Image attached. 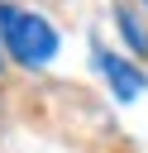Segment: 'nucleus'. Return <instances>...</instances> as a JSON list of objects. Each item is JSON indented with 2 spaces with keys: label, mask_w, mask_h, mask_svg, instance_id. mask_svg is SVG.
I'll return each mask as SVG.
<instances>
[{
  "label": "nucleus",
  "mask_w": 148,
  "mask_h": 153,
  "mask_svg": "<svg viewBox=\"0 0 148 153\" xmlns=\"http://www.w3.org/2000/svg\"><path fill=\"white\" fill-rule=\"evenodd\" d=\"M0 72H5V38H0Z\"/></svg>",
  "instance_id": "obj_4"
},
{
  "label": "nucleus",
  "mask_w": 148,
  "mask_h": 153,
  "mask_svg": "<svg viewBox=\"0 0 148 153\" xmlns=\"http://www.w3.org/2000/svg\"><path fill=\"white\" fill-rule=\"evenodd\" d=\"M0 38H5V53L19 67H48L57 57V48H62L57 29L38 10H19L10 0H0Z\"/></svg>",
  "instance_id": "obj_1"
},
{
  "label": "nucleus",
  "mask_w": 148,
  "mask_h": 153,
  "mask_svg": "<svg viewBox=\"0 0 148 153\" xmlns=\"http://www.w3.org/2000/svg\"><path fill=\"white\" fill-rule=\"evenodd\" d=\"M91 57H95V67H100V76H105V86L115 91V100H138L143 91H148V72L138 67V62H129V57H119V53H110V48H91Z\"/></svg>",
  "instance_id": "obj_2"
},
{
  "label": "nucleus",
  "mask_w": 148,
  "mask_h": 153,
  "mask_svg": "<svg viewBox=\"0 0 148 153\" xmlns=\"http://www.w3.org/2000/svg\"><path fill=\"white\" fill-rule=\"evenodd\" d=\"M138 5H143V10H148V0H138Z\"/></svg>",
  "instance_id": "obj_5"
},
{
  "label": "nucleus",
  "mask_w": 148,
  "mask_h": 153,
  "mask_svg": "<svg viewBox=\"0 0 148 153\" xmlns=\"http://www.w3.org/2000/svg\"><path fill=\"white\" fill-rule=\"evenodd\" d=\"M115 29L124 33L129 53H143V57H148V29L134 19V10H129V5H115Z\"/></svg>",
  "instance_id": "obj_3"
}]
</instances>
